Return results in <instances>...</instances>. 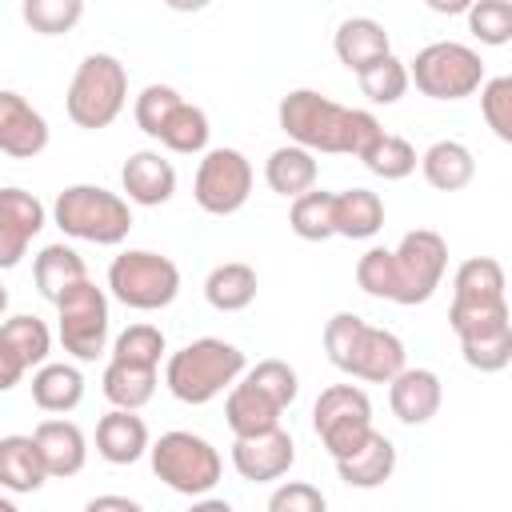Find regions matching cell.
<instances>
[{
	"mask_svg": "<svg viewBox=\"0 0 512 512\" xmlns=\"http://www.w3.org/2000/svg\"><path fill=\"white\" fill-rule=\"evenodd\" d=\"M276 120H280L288 144H300L308 152H328V156L364 160L368 148L384 136L380 120L368 108L336 104L316 88H292L288 96H280Z\"/></svg>",
	"mask_w": 512,
	"mask_h": 512,
	"instance_id": "1",
	"label": "cell"
},
{
	"mask_svg": "<svg viewBox=\"0 0 512 512\" xmlns=\"http://www.w3.org/2000/svg\"><path fill=\"white\" fill-rule=\"evenodd\" d=\"M248 372V360L236 344L220 340V336H200L192 344H184L180 352L168 356L164 364V388L180 400V404H208L220 392H232Z\"/></svg>",
	"mask_w": 512,
	"mask_h": 512,
	"instance_id": "2",
	"label": "cell"
},
{
	"mask_svg": "<svg viewBox=\"0 0 512 512\" xmlns=\"http://www.w3.org/2000/svg\"><path fill=\"white\" fill-rule=\"evenodd\" d=\"M52 224L72 240L112 248L132 232V204L100 184H68L52 200Z\"/></svg>",
	"mask_w": 512,
	"mask_h": 512,
	"instance_id": "3",
	"label": "cell"
},
{
	"mask_svg": "<svg viewBox=\"0 0 512 512\" xmlns=\"http://www.w3.org/2000/svg\"><path fill=\"white\" fill-rule=\"evenodd\" d=\"M128 104V68L112 56V52H88L76 72L72 84L64 92V112L76 128L100 132L108 128Z\"/></svg>",
	"mask_w": 512,
	"mask_h": 512,
	"instance_id": "4",
	"label": "cell"
},
{
	"mask_svg": "<svg viewBox=\"0 0 512 512\" xmlns=\"http://www.w3.org/2000/svg\"><path fill=\"white\" fill-rule=\"evenodd\" d=\"M148 460H152V472H156L160 484H168L172 492L192 496V500L208 496L220 484V472H224L220 452L204 436L184 432V428H172V432L156 436Z\"/></svg>",
	"mask_w": 512,
	"mask_h": 512,
	"instance_id": "5",
	"label": "cell"
},
{
	"mask_svg": "<svg viewBox=\"0 0 512 512\" xmlns=\"http://www.w3.org/2000/svg\"><path fill=\"white\" fill-rule=\"evenodd\" d=\"M108 292L124 308L160 312L180 296V268L152 248H128L108 264Z\"/></svg>",
	"mask_w": 512,
	"mask_h": 512,
	"instance_id": "6",
	"label": "cell"
},
{
	"mask_svg": "<svg viewBox=\"0 0 512 512\" xmlns=\"http://www.w3.org/2000/svg\"><path fill=\"white\" fill-rule=\"evenodd\" d=\"M408 76L428 100H464L484 88V60L460 40H432L408 60Z\"/></svg>",
	"mask_w": 512,
	"mask_h": 512,
	"instance_id": "7",
	"label": "cell"
},
{
	"mask_svg": "<svg viewBox=\"0 0 512 512\" xmlns=\"http://www.w3.org/2000/svg\"><path fill=\"white\" fill-rule=\"evenodd\" d=\"M312 428L332 460L352 456L376 428H372V400L360 384H332L312 404Z\"/></svg>",
	"mask_w": 512,
	"mask_h": 512,
	"instance_id": "8",
	"label": "cell"
},
{
	"mask_svg": "<svg viewBox=\"0 0 512 512\" xmlns=\"http://www.w3.org/2000/svg\"><path fill=\"white\" fill-rule=\"evenodd\" d=\"M392 256H396V300L392 304L416 308V304L432 300L440 280H444V268H448L444 236L432 228H412L400 236Z\"/></svg>",
	"mask_w": 512,
	"mask_h": 512,
	"instance_id": "9",
	"label": "cell"
},
{
	"mask_svg": "<svg viewBox=\"0 0 512 512\" xmlns=\"http://www.w3.org/2000/svg\"><path fill=\"white\" fill-rule=\"evenodd\" d=\"M192 196L208 216H232L252 196V160L240 148H208L196 164Z\"/></svg>",
	"mask_w": 512,
	"mask_h": 512,
	"instance_id": "10",
	"label": "cell"
},
{
	"mask_svg": "<svg viewBox=\"0 0 512 512\" xmlns=\"http://www.w3.org/2000/svg\"><path fill=\"white\" fill-rule=\"evenodd\" d=\"M56 336L76 360H96L108 348V296L96 288V280L76 284L56 304Z\"/></svg>",
	"mask_w": 512,
	"mask_h": 512,
	"instance_id": "11",
	"label": "cell"
},
{
	"mask_svg": "<svg viewBox=\"0 0 512 512\" xmlns=\"http://www.w3.org/2000/svg\"><path fill=\"white\" fill-rule=\"evenodd\" d=\"M52 352V332L40 316L16 312L0 328V388H16L28 368H44Z\"/></svg>",
	"mask_w": 512,
	"mask_h": 512,
	"instance_id": "12",
	"label": "cell"
},
{
	"mask_svg": "<svg viewBox=\"0 0 512 512\" xmlns=\"http://www.w3.org/2000/svg\"><path fill=\"white\" fill-rule=\"evenodd\" d=\"M48 224V208L24 188H0V268H16Z\"/></svg>",
	"mask_w": 512,
	"mask_h": 512,
	"instance_id": "13",
	"label": "cell"
},
{
	"mask_svg": "<svg viewBox=\"0 0 512 512\" xmlns=\"http://www.w3.org/2000/svg\"><path fill=\"white\" fill-rule=\"evenodd\" d=\"M292 464H296V440L284 428L248 436V440H232V468L248 484H272V480L288 476Z\"/></svg>",
	"mask_w": 512,
	"mask_h": 512,
	"instance_id": "14",
	"label": "cell"
},
{
	"mask_svg": "<svg viewBox=\"0 0 512 512\" xmlns=\"http://www.w3.org/2000/svg\"><path fill=\"white\" fill-rule=\"evenodd\" d=\"M408 368V352H404V340L392 332V328H376V324H364L352 356H348V376L356 380H368V384H392L400 372Z\"/></svg>",
	"mask_w": 512,
	"mask_h": 512,
	"instance_id": "15",
	"label": "cell"
},
{
	"mask_svg": "<svg viewBox=\"0 0 512 512\" xmlns=\"http://www.w3.org/2000/svg\"><path fill=\"white\" fill-rule=\"evenodd\" d=\"M48 148V120L20 92H0V152L12 160H32Z\"/></svg>",
	"mask_w": 512,
	"mask_h": 512,
	"instance_id": "16",
	"label": "cell"
},
{
	"mask_svg": "<svg viewBox=\"0 0 512 512\" xmlns=\"http://www.w3.org/2000/svg\"><path fill=\"white\" fill-rule=\"evenodd\" d=\"M120 188L128 204L140 208H160L176 196V168L168 156H160L156 148H140L124 160L120 168Z\"/></svg>",
	"mask_w": 512,
	"mask_h": 512,
	"instance_id": "17",
	"label": "cell"
},
{
	"mask_svg": "<svg viewBox=\"0 0 512 512\" xmlns=\"http://www.w3.org/2000/svg\"><path fill=\"white\" fill-rule=\"evenodd\" d=\"M508 280H504V268L500 260L492 256H472L456 268L452 276V308L448 312H476V308H496V304H508L504 296Z\"/></svg>",
	"mask_w": 512,
	"mask_h": 512,
	"instance_id": "18",
	"label": "cell"
},
{
	"mask_svg": "<svg viewBox=\"0 0 512 512\" xmlns=\"http://www.w3.org/2000/svg\"><path fill=\"white\" fill-rule=\"evenodd\" d=\"M388 404H392V416L400 424H428L440 404H444V384L432 368H404L392 384H388Z\"/></svg>",
	"mask_w": 512,
	"mask_h": 512,
	"instance_id": "19",
	"label": "cell"
},
{
	"mask_svg": "<svg viewBox=\"0 0 512 512\" xmlns=\"http://www.w3.org/2000/svg\"><path fill=\"white\" fill-rule=\"evenodd\" d=\"M32 440H36L44 464H48V476H56V480H68L88 464V440H84L80 424H72L64 416L40 420L32 428Z\"/></svg>",
	"mask_w": 512,
	"mask_h": 512,
	"instance_id": "20",
	"label": "cell"
},
{
	"mask_svg": "<svg viewBox=\"0 0 512 512\" xmlns=\"http://www.w3.org/2000/svg\"><path fill=\"white\" fill-rule=\"evenodd\" d=\"M96 452H100V460H108L116 468L136 464L140 456H148L152 452V436H148L144 416L124 412V408L104 412L100 424H96Z\"/></svg>",
	"mask_w": 512,
	"mask_h": 512,
	"instance_id": "21",
	"label": "cell"
},
{
	"mask_svg": "<svg viewBox=\"0 0 512 512\" xmlns=\"http://www.w3.org/2000/svg\"><path fill=\"white\" fill-rule=\"evenodd\" d=\"M332 52H336V60L348 72L360 76L376 60L392 56V44H388V32H384L380 20H372V16H348V20H340V28L332 36Z\"/></svg>",
	"mask_w": 512,
	"mask_h": 512,
	"instance_id": "22",
	"label": "cell"
},
{
	"mask_svg": "<svg viewBox=\"0 0 512 512\" xmlns=\"http://www.w3.org/2000/svg\"><path fill=\"white\" fill-rule=\"evenodd\" d=\"M92 280L84 256L72 244H44L40 256L32 260V284L48 304H60L76 284Z\"/></svg>",
	"mask_w": 512,
	"mask_h": 512,
	"instance_id": "23",
	"label": "cell"
},
{
	"mask_svg": "<svg viewBox=\"0 0 512 512\" xmlns=\"http://www.w3.org/2000/svg\"><path fill=\"white\" fill-rule=\"evenodd\" d=\"M460 356L476 372H504L512 364V316H496L456 332Z\"/></svg>",
	"mask_w": 512,
	"mask_h": 512,
	"instance_id": "24",
	"label": "cell"
},
{
	"mask_svg": "<svg viewBox=\"0 0 512 512\" xmlns=\"http://www.w3.org/2000/svg\"><path fill=\"white\" fill-rule=\"evenodd\" d=\"M280 416L284 408L276 400H268L256 384L240 380L228 400H224V420H228V432L236 440H248V436H264V432H276L280 428Z\"/></svg>",
	"mask_w": 512,
	"mask_h": 512,
	"instance_id": "25",
	"label": "cell"
},
{
	"mask_svg": "<svg viewBox=\"0 0 512 512\" xmlns=\"http://www.w3.org/2000/svg\"><path fill=\"white\" fill-rule=\"evenodd\" d=\"M392 472H396V444L384 432H372L352 456L336 460V476L348 488H380L392 480Z\"/></svg>",
	"mask_w": 512,
	"mask_h": 512,
	"instance_id": "26",
	"label": "cell"
},
{
	"mask_svg": "<svg viewBox=\"0 0 512 512\" xmlns=\"http://www.w3.org/2000/svg\"><path fill=\"white\" fill-rule=\"evenodd\" d=\"M316 176H320V164H316V152L300 148V144H280L268 160H264V180L276 196H288V200H300L304 192L316 188Z\"/></svg>",
	"mask_w": 512,
	"mask_h": 512,
	"instance_id": "27",
	"label": "cell"
},
{
	"mask_svg": "<svg viewBox=\"0 0 512 512\" xmlns=\"http://www.w3.org/2000/svg\"><path fill=\"white\" fill-rule=\"evenodd\" d=\"M420 172L436 192H460L476 176V156L460 140H436L420 156Z\"/></svg>",
	"mask_w": 512,
	"mask_h": 512,
	"instance_id": "28",
	"label": "cell"
},
{
	"mask_svg": "<svg viewBox=\"0 0 512 512\" xmlns=\"http://www.w3.org/2000/svg\"><path fill=\"white\" fill-rule=\"evenodd\" d=\"M48 480V464L32 436H4L0 440V484L16 496L40 492Z\"/></svg>",
	"mask_w": 512,
	"mask_h": 512,
	"instance_id": "29",
	"label": "cell"
},
{
	"mask_svg": "<svg viewBox=\"0 0 512 512\" xmlns=\"http://www.w3.org/2000/svg\"><path fill=\"white\" fill-rule=\"evenodd\" d=\"M80 400H84V376H80L76 364H56V360H48L44 368L32 372V404H36L40 412L64 416V412H72Z\"/></svg>",
	"mask_w": 512,
	"mask_h": 512,
	"instance_id": "30",
	"label": "cell"
},
{
	"mask_svg": "<svg viewBox=\"0 0 512 512\" xmlns=\"http://www.w3.org/2000/svg\"><path fill=\"white\" fill-rule=\"evenodd\" d=\"M256 268L244 264V260H228V264H216L208 276H204V300L216 308V312H244L252 300H256Z\"/></svg>",
	"mask_w": 512,
	"mask_h": 512,
	"instance_id": "31",
	"label": "cell"
},
{
	"mask_svg": "<svg viewBox=\"0 0 512 512\" xmlns=\"http://www.w3.org/2000/svg\"><path fill=\"white\" fill-rule=\"evenodd\" d=\"M156 384H160L156 368H140L128 360H108L100 376V392L108 396L112 408H124V412H140L156 396Z\"/></svg>",
	"mask_w": 512,
	"mask_h": 512,
	"instance_id": "32",
	"label": "cell"
},
{
	"mask_svg": "<svg viewBox=\"0 0 512 512\" xmlns=\"http://www.w3.org/2000/svg\"><path fill=\"white\" fill-rule=\"evenodd\" d=\"M384 228V200L372 188H344L336 192V236L368 240Z\"/></svg>",
	"mask_w": 512,
	"mask_h": 512,
	"instance_id": "33",
	"label": "cell"
},
{
	"mask_svg": "<svg viewBox=\"0 0 512 512\" xmlns=\"http://www.w3.org/2000/svg\"><path fill=\"white\" fill-rule=\"evenodd\" d=\"M288 228H292L300 240H312V244L336 236V192L312 188V192H304L300 200H292V208H288Z\"/></svg>",
	"mask_w": 512,
	"mask_h": 512,
	"instance_id": "34",
	"label": "cell"
},
{
	"mask_svg": "<svg viewBox=\"0 0 512 512\" xmlns=\"http://www.w3.org/2000/svg\"><path fill=\"white\" fill-rule=\"evenodd\" d=\"M208 136H212V124H208V112L200 104H180L176 116L168 120V128L160 132V144L176 156H204L208 152Z\"/></svg>",
	"mask_w": 512,
	"mask_h": 512,
	"instance_id": "35",
	"label": "cell"
},
{
	"mask_svg": "<svg viewBox=\"0 0 512 512\" xmlns=\"http://www.w3.org/2000/svg\"><path fill=\"white\" fill-rule=\"evenodd\" d=\"M360 164H364L372 176H380V180H404V176H412V172H416L420 156H416V148H412L404 136L384 132V136L368 148V156H364Z\"/></svg>",
	"mask_w": 512,
	"mask_h": 512,
	"instance_id": "36",
	"label": "cell"
},
{
	"mask_svg": "<svg viewBox=\"0 0 512 512\" xmlns=\"http://www.w3.org/2000/svg\"><path fill=\"white\" fill-rule=\"evenodd\" d=\"M184 104V96L172 88V84H148L140 88L136 104H132V116H136V128L152 140H160V132L168 128V120L176 116V108Z\"/></svg>",
	"mask_w": 512,
	"mask_h": 512,
	"instance_id": "37",
	"label": "cell"
},
{
	"mask_svg": "<svg viewBox=\"0 0 512 512\" xmlns=\"http://www.w3.org/2000/svg\"><path fill=\"white\" fill-rule=\"evenodd\" d=\"M168 352V340L156 324H128L112 340V360H128L140 368H160V356Z\"/></svg>",
	"mask_w": 512,
	"mask_h": 512,
	"instance_id": "38",
	"label": "cell"
},
{
	"mask_svg": "<svg viewBox=\"0 0 512 512\" xmlns=\"http://www.w3.org/2000/svg\"><path fill=\"white\" fill-rule=\"evenodd\" d=\"M356 80H360V92H364L372 104H396V100L408 92V84H412L408 64H404L400 56H384V60H376V64L364 68Z\"/></svg>",
	"mask_w": 512,
	"mask_h": 512,
	"instance_id": "39",
	"label": "cell"
},
{
	"mask_svg": "<svg viewBox=\"0 0 512 512\" xmlns=\"http://www.w3.org/2000/svg\"><path fill=\"white\" fill-rule=\"evenodd\" d=\"M24 20L32 32L40 36H64L80 24L84 16V0H24Z\"/></svg>",
	"mask_w": 512,
	"mask_h": 512,
	"instance_id": "40",
	"label": "cell"
},
{
	"mask_svg": "<svg viewBox=\"0 0 512 512\" xmlns=\"http://www.w3.org/2000/svg\"><path fill=\"white\" fill-rule=\"evenodd\" d=\"M356 284L364 296L376 300H396V256L384 244H372L360 260H356Z\"/></svg>",
	"mask_w": 512,
	"mask_h": 512,
	"instance_id": "41",
	"label": "cell"
},
{
	"mask_svg": "<svg viewBox=\"0 0 512 512\" xmlns=\"http://www.w3.org/2000/svg\"><path fill=\"white\" fill-rule=\"evenodd\" d=\"M468 32L488 48L508 44L512 40V4L508 0H476L468 8Z\"/></svg>",
	"mask_w": 512,
	"mask_h": 512,
	"instance_id": "42",
	"label": "cell"
},
{
	"mask_svg": "<svg viewBox=\"0 0 512 512\" xmlns=\"http://www.w3.org/2000/svg\"><path fill=\"white\" fill-rule=\"evenodd\" d=\"M480 112H484V124L492 128V136L504 140V144H512V72L484 80V88H480Z\"/></svg>",
	"mask_w": 512,
	"mask_h": 512,
	"instance_id": "43",
	"label": "cell"
},
{
	"mask_svg": "<svg viewBox=\"0 0 512 512\" xmlns=\"http://www.w3.org/2000/svg\"><path fill=\"white\" fill-rule=\"evenodd\" d=\"M244 380L256 384V388H260L268 400H276L280 408H288V404L296 400V392H300V376H296V368H292L288 360H260L256 368L244 372Z\"/></svg>",
	"mask_w": 512,
	"mask_h": 512,
	"instance_id": "44",
	"label": "cell"
},
{
	"mask_svg": "<svg viewBox=\"0 0 512 512\" xmlns=\"http://www.w3.org/2000/svg\"><path fill=\"white\" fill-rule=\"evenodd\" d=\"M364 316H356V312H336L328 324H324V352H328V360H332V368H348V356H352V348H356V340H360V332H364Z\"/></svg>",
	"mask_w": 512,
	"mask_h": 512,
	"instance_id": "45",
	"label": "cell"
},
{
	"mask_svg": "<svg viewBox=\"0 0 512 512\" xmlns=\"http://www.w3.org/2000/svg\"><path fill=\"white\" fill-rule=\"evenodd\" d=\"M268 512H328V500L308 480H284L268 496Z\"/></svg>",
	"mask_w": 512,
	"mask_h": 512,
	"instance_id": "46",
	"label": "cell"
},
{
	"mask_svg": "<svg viewBox=\"0 0 512 512\" xmlns=\"http://www.w3.org/2000/svg\"><path fill=\"white\" fill-rule=\"evenodd\" d=\"M84 512H144V504L132 496H120V492H104V496H92L84 504Z\"/></svg>",
	"mask_w": 512,
	"mask_h": 512,
	"instance_id": "47",
	"label": "cell"
},
{
	"mask_svg": "<svg viewBox=\"0 0 512 512\" xmlns=\"http://www.w3.org/2000/svg\"><path fill=\"white\" fill-rule=\"evenodd\" d=\"M188 512H236V508L228 500H220V496H200V500H192Z\"/></svg>",
	"mask_w": 512,
	"mask_h": 512,
	"instance_id": "48",
	"label": "cell"
},
{
	"mask_svg": "<svg viewBox=\"0 0 512 512\" xmlns=\"http://www.w3.org/2000/svg\"><path fill=\"white\" fill-rule=\"evenodd\" d=\"M0 512H20V508H16L12 500H0Z\"/></svg>",
	"mask_w": 512,
	"mask_h": 512,
	"instance_id": "49",
	"label": "cell"
}]
</instances>
